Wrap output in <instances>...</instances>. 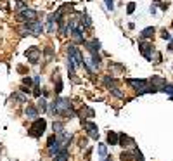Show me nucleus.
I'll use <instances>...</instances> for the list:
<instances>
[{"label": "nucleus", "mask_w": 173, "mask_h": 161, "mask_svg": "<svg viewBox=\"0 0 173 161\" xmlns=\"http://www.w3.org/2000/svg\"><path fill=\"white\" fill-rule=\"evenodd\" d=\"M43 30H45L43 23L38 21V19H35V21H28V23L24 24V28H23V35L30 33V35L38 36V35H42V31H43Z\"/></svg>", "instance_id": "nucleus-1"}, {"label": "nucleus", "mask_w": 173, "mask_h": 161, "mask_svg": "<svg viewBox=\"0 0 173 161\" xmlns=\"http://www.w3.org/2000/svg\"><path fill=\"white\" fill-rule=\"evenodd\" d=\"M45 128H47V121H45L43 118H36V120H33V125L30 126L28 133H30L31 137H35V139H38V137H42Z\"/></svg>", "instance_id": "nucleus-2"}, {"label": "nucleus", "mask_w": 173, "mask_h": 161, "mask_svg": "<svg viewBox=\"0 0 173 161\" xmlns=\"http://www.w3.org/2000/svg\"><path fill=\"white\" fill-rule=\"evenodd\" d=\"M68 59L73 62L76 68H78V66H82L83 61H85V59H83V56H82V52L78 50V47H76L74 44L68 45Z\"/></svg>", "instance_id": "nucleus-3"}, {"label": "nucleus", "mask_w": 173, "mask_h": 161, "mask_svg": "<svg viewBox=\"0 0 173 161\" xmlns=\"http://www.w3.org/2000/svg\"><path fill=\"white\" fill-rule=\"evenodd\" d=\"M38 18V12L33 9H28V7H23L19 12L16 14V19L19 23H28V21H35V19Z\"/></svg>", "instance_id": "nucleus-4"}, {"label": "nucleus", "mask_w": 173, "mask_h": 161, "mask_svg": "<svg viewBox=\"0 0 173 161\" xmlns=\"http://www.w3.org/2000/svg\"><path fill=\"white\" fill-rule=\"evenodd\" d=\"M40 56H42V52H40L38 47H30L26 50V57H28V61H30L31 64H36V62L40 61Z\"/></svg>", "instance_id": "nucleus-5"}, {"label": "nucleus", "mask_w": 173, "mask_h": 161, "mask_svg": "<svg viewBox=\"0 0 173 161\" xmlns=\"http://www.w3.org/2000/svg\"><path fill=\"white\" fill-rule=\"evenodd\" d=\"M83 128L86 130V133H88V137H92V139H99V130H97V125H95L94 121H83Z\"/></svg>", "instance_id": "nucleus-6"}, {"label": "nucleus", "mask_w": 173, "mask_h": 161, "mask_svg": "<svg viewBox=\"0 0 173 161\" xmlns=\"http://www.w3.org/2000/svg\"><path fill=\"white\" fill-rule=\"evenodd\" d=\"M133 144L135 142H133L132 137H128V135H125V133L118 135V146H123V147H135Z\"/></svg>", "instance_id": "nucleus-7"}, {"label": "nucleus", "mask_w": 173, "mask_h": 161, "mask_svg": "<svg viewBox=\"0 0 173 161\" xmlns=\"http://www.w3.org/2000/svg\"><path fill=\"white\" fill-rule=\"evenodd\" d=\"M138 49H140L142 56L151 61V56H152V52H154V45H152V44H140V45H138Z\"/></svg>", "instance_id": "nucleus-8"}, {"label": "nucleus", "mask_w": 173, "mask_h": 161, "mask_svg": "<svg viewBox=\"0 0 173 161\" xmlns=\"http://www.w3.org/2000/svg\"><path fill=\"white\" fill-rule=\"evenodd\" d=\"M83 44H85V47H86V50H88V52H99L100 50V42L97 38H92L90 42H83Z\"/></svg>", "instance_id": "nucleus-9"}, {"label": "nucleus", "mask_w": 173, "mask_h": 161, "mask_svg": "<svg viewBox=\"0 0 173 161\" xmlns=\"http://www.w3.org/2000/svg\"><path fill=\"white\" fill-rule=\"evenodd\" d=\"M71 38H73L74 44H83L85 42V35H83V28H74L73 33H71Z\"/></svg>", "instance_id": "nucleus-10"}, {"label": "nucleus", "mask_w": 173, "mask_h": 161, "mask_svg": "<svg viewBox=\"0 0 173 161\" xmlns=\"http://www.w3.org/2000/svg\"><path fill=\"white\" fill-rule=\"evenodd\" d=\"M24 114L30 118V120H36V118H38V109L35 108V106H26Z\"/></svg>", "instance_id": "nucleus-11"}, {"label": "nucleus", "mask_w": 173, "mask_h": 161, "mask_svg": "<svg viewBox=\"0 0 173 161\" xmlns=\"http://www.w3.org/2000/svg\"><path fill=\"white\" fill-rule=\"evenodd\" d=\"M69 158V152H68V147H62L56 156H54V161H68Z\"/></svg>", "instance_id": "nucleus-12"}, {"label": "nucleus", "mask_w": 173, "mask_h": 161, "mask_svg": "<svg viewBox=\"0 0 173 161\" xmlns=\"http://www.w3.org/2000/svg\"><path fill=\"white\" fill-rule=\"evenodd\" d=\"M57 19L54 18V14H52V16H49V19H47V31L49 33H54V31L57 30Z\"/></svg>", "instance_id": "nucleus-13"}, {"label": "nucleus", "mask_w": 173, "mask_h": 161, "mask_svg": "<svg viewBox=\"0 0 173 161\" xmlns=\"http://www.w3.org/2000/svg\"><path fill=\"white\" fill-rule=\"evenodd\" d=\"M156 33V30L152 26H149V28H146V30H142V33H140V36L138 38L140 40H146V38H152V35Z\"/></svg>", "instance_id": "nucleus-14"}, {"label": "nucleus", "mask_w": 173, "mask_h": 161, "mask_svg": "<svg viewBox=\"0 0 173 161\" xmlns=\"http://www.w3.org/2000/svg\"><path fill=\"white\" fill-rule=\"evenodd\" d=\"M104 85H106L109 90H112V88L118 87V82H116V78H112V76H106V78H104Z\"/></svg>", "instance_id": "nucleus-15"}, {"label": "nucleus", "mask_w": 173, "mask_h": 161, "mask_svg": "<svg viewBox=\"0 0 173 161\" xmlns=\"http://www.w3.org/2000/svg\"><path fill=\"white\" fill-rule=\"evenodd\" d=\"M80 114H82V118L83 116H85V118H94L95 116V111L92 108H88V106H83L82 111H80Z\"/></svg>", "instance_id": "nucleus-16"}, {"label": "nucleus", "mask_w": 173, "mask_h": 161, "mask_svg": "<svg viewBox=\"0 0 173 161\" xmlns=\"http://www.w3.org/2000/svg\"><path fill=\"white\" fill-rule=\"evenodd\" d=\"M108 144L111 146H118V133L116 132H108Z\"/></svg>", "instance_id": "nucleus-17"}, {"label": "nucleus", "mask_w": 173, "mask_h": 161, "mask_svg": "<svg viewBox=\"0 0 173 161\" xmlns=\"http://www.w3.org/2000/svg\"><path fill=\"white\" fill-rule=\"evenodd\" d=\"M151 83L154 85V87L161 88L163 85H166V80H164V78H159V76H152V78H151Z\"/></svg>", "instance_id": "nucleus-18"}, {"label": "nucleus", "mask_w": 173, "mask_h": 161, "mask_svg": "<svg viewBox=\"0 0 173 161\" xmlns=\"http://www.w3.org/2000/svg\"><path fill=\"white\" fill-rule=\"evenodd\" d=\"M159 90H161V92H164V94H168L170 99L173 100V85H168V83H166V85H163V87H161Z\"/></svg>", "instance_id": "nucleus-19"}, {"label": "nucleus", "mask_w": 173, "mask_h": 161, "mask_svg": "<svg viewBox=\"0 0 173 161\" xmlns=\"http://www.w3.org/2000/svg\"><path fill=\"white\" fill-rule=\"evenodd\" d=\"M99 156H100V159L108 158V146L106 144H99Z\"/></svg>", "instance_id": "nucleus-20"}, {"label": "nucleus", "mask_w": 173, "mask_h": 161, "mask_svg": "<svg viewBox=\"0 0 173 161\" xmlns=\"http://www.w3.org/2000/svg\"><path fill=\"white\" fill-rule=\"evenodd\" d=\"M120 158H121V161H130L133 158V151H123Z\"/></svg>", "instance_id": "nucleus-21"}, {"label": "nucleus", "mask_w": 173, "mask_h": 161, "mask_svg": "<svg viewBox=\"0 0 173 161\" xmlns=\"http://www.w3.org/2000/svg\"><path fill=\"white\" fill-rule=\"evenodd\" d=\"M52 128H54V133H61V132L64 130V126H62V123H61V121H54Z\"/></svg>", "instance_id": "nucleus-22"}, {"label": "nucleus", "mask_w": 173, "mask_h": 161, "mask_svg": "<svg viewBox=\"0 0 173 161\" xmlns=\"http://www.w3.org/2000/svg\"><path fill=\"white\" fill-rule=\"evenodd\" d=\"M82 24H83V28H92V21H90V18L88 16H82Z\"/></svg>", "instance_id": "nucleus-23"}, {"label": "nucleus", "mask_w": 173, "mask_h": 161, "mask_svg": "<svg viewBox=\"0 0 173 161\" xmlns=\"http://www.w3.org/2000/svg\"><path fill=\"white\" fill-rule=\"evenodd\" d=\"M133 158H135V161H144V154L137 147H133Z\"/></svg>", "instance_id": "nucleus-24"}, {"label": "nucleus", "mask_w": 173, "mask_h": 161, "mask_svg": "<svg viewBox=\"0 0 173 161\" xmlns=\"http://www.w3.org/2000/svg\"><path fill=\"white\" fill-rule=\"evenodd\" d=\"M12 99L19 100V102H26V95H24V94H19V92H16V94H12Z\"/></svg>", "instance_id": "nucleus-25"}, {"label": "nucleus", "mask_w": 173, "mask_h": 161, "mask_svg": "<svg viewBox=\"0 0 173 161\" xmlns=\"http://www.w3.org/2000/svg\"><path fill=\"white\" fill-rule=\"evenodd\" d=\"M151 61H152V62H156V64H158V62H161V54H159V52H152Z\"/></svg>", "instance_id": "nucleus-26"}, {"label": "nucleus", "mask_w": 173, "mask_h": 161, "mask_svg": "<svg viewBox=\"0 0 173 161\" xmlns=\"http://www.w3.org/2000/svg\"><path fill=\"white\" fill-rule=\"evenodd\" d=\"M38 108L42 109V113H45V111H47V100H45V99H40L38 100Z\"/></svg>", "instance_id": "nucleus-27"}, {"label": "nucleus", "mask_w": 173, "mask_h": 161, "mask_svg": "<svg viewBox=\"0 0 173 161\" xmlns=\"http://www.w3.org/2000/svg\"><path fill=\"white\" fill-rule=\"evenodd\" d=\"M56 94H61L62 92V82H61V78H57V82H56Z\"/></svg>", "instance_id": "nucleus-28"}, {"label": "nucleus", "mask_w": 173, "mask_h": 161, "mask_svg": "<svg viewBox=\"0 0 173 161\" xmlns=\"http://www.w3.org/2000/svg\"><path fill=\"white\" fill-rule=\"evenodd\" d=\"M161 38H163V40H171V35H170L166 30H163V31H161Z\"/></svg>", "instance_id": "nucleus-29"}, {"label": "nucleus", "mask_w": 173, "mask_h": 161, "mask_svg": "<svg viewBox=\"0 0 173 161\" xmlns=\"http://www.w3.org/2000/svg\"><path fill=\"white\" fill-rule=\"evenodd\" d=\"M104 2H106V7H108L109 11L114 9V0H104Z\"/></svg>", "instance_id": "nucleus-30"}, {"label": "nucleus", "mask_w": 173, "mask_h": 161, "mask_svg": "<svg viewBox=\"0 0 173 161\" xmlns=\"http://www.w3.org/2000/svg\"><path fill=\"white\" fill-rule=\"evenodd\" d=\"M133 11H135V4H133V2H130V4L126 5V12H128V14H132Z\"/></svg>", "instance_id": "nucleus-31"}, {"label": "nucleus", "mask_w": 173, "mask_h": 161, "mask_svg": "<svg viewBox=\"0 0 173 161\" xmlns=\"http://www.w3.org/2000/svg\"><path fill=\"white\" fill-rule=\"evenodd\" d=\"M31 83H33V82H31L30 76H24V78H23V85H28V87H31Z\"/></svg>", "instance_id": "nucleus-32"}, {"label": "nucleus", "mask_w": 173, "mask_h": 161, "mask_svg": "<svg viewBox=\"0 0 173 161\" xmlns=\"http://www.w3.org/2000/svg\"><path fill=\"white\" fill-rule=\"evenodd\" d=\"M86 144H88V139H80V147H86Z\"/></svg>", "instance_id": "nucleus-33"}, {"label": "nucleus", "mask_w": 173, "mask_h": 161, "mask_svg": "<svg viewBox=\"0 0 173 161\" xmlns=\"http://www.w3.org/2000/svg\"><path fill=\"white\" fill-rule=\"evenodd\" d=\"M33 94H35V97H40V94H42V92H40L38 85H35V90H33Z\"/></svg>", "instance_id": "nucleus-34"}, {"label": "nucleus", "mask_w": 173, "mask_h": 161, "mask_svg": "<svg viewBox=\"0 0 173 161\" xmlns=\"http://www.w3.org/2000/svg\"><path fill=\"white\" fill-rule=\"evenodd\" d=\"M33 80H35V85H38V83H40V76H38V74H36Z\"/></svg>", "instance_id": "nucleus-35"}, {"label": "nucleus", "mask_w": 173, "mask_h": 161, "mask_svg": "<svg viewBox=\"0 0 173 161\" xmlns=\"http://www.w3.org/2000/svg\"><path fill=\"white\" fill-rule=\"evenodd\" d=\"M168 49H170V50H173V42L170 44V47H168Z\"/></svg>", "instance_id": "nucleus-36"}, {"label": "nucleus", "mask_w": 173, "mask_h": 161, "mask_svg": "<svg viewBox=\"0 0 173 161\" xmlns=\"http://www.w3.org/2000/svg\"><path fill=\"white\" fill-rule=\"evenodd\" d=\"M154 2H159V0H154Z\"/></svg>", "instance_id": "nucleus-37"}]
</instances>
